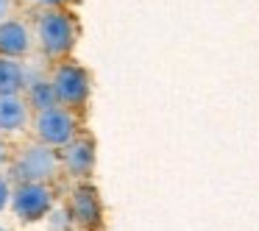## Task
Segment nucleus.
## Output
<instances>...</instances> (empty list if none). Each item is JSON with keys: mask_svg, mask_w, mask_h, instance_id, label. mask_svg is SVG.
Masks as SVG:
<instances>
[{"mask_svg": "<svg viewBox=\"0 0 259 231\" xmlns=\"http://www.w3.org/2000/svg\"><path fill=\"white\" fill-rule=\"evenodd\" d=\"M28 103L36 109V112H45V109H53L59 103V95L56 89H53V81L51 84H45V81H36L34 86H31L28 92Z\"/></svg>", "mask_w": 259, "mask_h": 231, "instance_id": "obj_11", "label": "nucleus"}, {"mask_svg": "<svg viewBox=\"0 0 259 231\" xmlns=\"http://www.w3.org/2000/svg\"><path fill=\"white\" fill-rule=\"evenodd\" d=\"M28 123V103L17 95H0V131H20Z\"/></svg>", "mask_w": 259, "mask_h": 231, "instance_id": "obj_7", "label": "nucleus"}, {"mask_svg": "<svg viewBox=\"0 0 259 231\" xmlns=\"http://www.w3.org/2000/svg\"><path fill=\"white\" fill-rule=\"evenodd\" d=\"M59 170V156L56 151H51V145H28L25 151H20V156L14 159V178L23 184V181H36V184H42V181L53 178Z\"/></svg>", "mask_w": 259, "mask_h": 231, "instance_id": "obj_1", "label": "nucleus"}, {"mask_svg": "<svg viewBox=\"0 0 259 231\" xmlns=\"http://www.w3.org/2000/svg\"><path fill=\"white\" fill-rule=\"evenodd\" d=\"M73 217L78 220V223H84V225H92V223L101 220V206H98V198H95L92 190L84 187V190L75 192V198H73Z\"/></svg>", "mask_w": 259, "mask_h": 231, "instance_id": "obj_9", "label": "nucleus"}, {"mask_svg": "<svg viewBox=\"0 0 259 231\" xmlns=\"http://www.w3.org/2000/svg\"><path fill=\"white\" fill-rule=\"evenodd\" d=\"M36 36H39V45L45 53H51V56H64V53L73 48L75 25L64 12H48V14H42L39 23H36Z\"/></svg>", "mask_w": 259, "mask_h": 231, "instance_id": "obj_2", "label": "nucleus"}, {"mask_svg": "<svg viewBox=\"0 0 259 231\" xmlns=\"http://www.w3.org/2000/svg\"><path fill=\"white\" fill-rule=\"evenodd\" d=\"M6 14H9V0H0V23H3Z\"/></svg>", "mask_w": 259, "mask_h": 231, "instance_id": "obj_14", "label": "nucleus"}, {"mask_svg": "<svg viewBox=\"0 0 259 231\" xmlns=\"http://www.w3.org/2000/svg\"><path fill=\"white\" fill-rule=\"evenodd\" d=\"M12 206L17 212V217L23 220H39L42 214L51 209V190L36 181H23L17 187V192L12 195Z\"/></svg>", "mask_w": 259, "mask_h": 231, "instance_id": "obj_5", "label": "nucleus"}, {"mask_svg": "<svg viewBox=\"0 0 259 231\" xmlns=\"http://www.w3.org/2000/svg\"><path fill=\"white\" fill-rule=\"evenodd\" d=\"M23 89V70L12 59H0V95H17Z\"/></svg>", "mask_w": 259, "mask_h": 231, "instance_id": "obj_10", "label": "nucleus"}, {"mask_svg": "<svg viewBox=\"0 0 259 231\" xmlns=\"http://www.w3.org/2000/svg\"><path fill=\"white\" fill-rule=\"evenodd\" d=\"M0 231H3V228H0Z\"/></svg>", "mask_w": 259, "mask_h": 231, "instance_id": "obj_16", "label": "nucleus"}, {"mask_svg": "<svg viewBox=\"0 0 259 231\" xmlns=\"http://www.w3.org/2000/svg\"><path fill=\"white\" fill-rule=\"evenodd\" d=\"M0 162H3V145H0Z\"/></svg>", "mask_w": 259, "mask_h": 231, "instance_id": "obj_15", "label": "nucleus"}, {"mask_svg": "<svg viewBox=\"0 0 259 231\" xmlns=\"http://www.w3.org/2000/svg\"><path fill=\"white\" fill-rule=\"evenodd\" d=\"M31 39H28V28L17 20H3L0 23V53L9 59L14 56H23L28 53Z\"/></svg>", "mask_w": 259, "mask_h": 231, "instance_id": "obj_6", "label": "nucleus"}, {"mask_svg": "<svg viewBox=\"0 0 259 231\" xmlns=\"http://www.w3.org/2000/svg\"><path fill=\"white\" fill-rule=\"evenodd\" d=\"M53 89L59 95V103H67V106H78L87 101V92H90V78L81 67L75 64H62L53 73Z\"/></svg>", "mask_w": 259, "mask_h": 231, "instance_id": "obj_4", "label": "nucleus"}, {"mask_svg": "<svg viewBox=\"0 0 259 231\" xmlns=\"http://www.w3.org/2000/svg\"><path fill=\"white\" fill-rule=\"evenodd\" d=\"M34 131L39 136V142H45V145H70L75 134V120L70 112L53 106L36 114Z\"/></svg>", "mask_w": 259, "mask_h": 231, "instance_id": "obj_3", "label": "nucleus"}, {"mask_svg": "<svg viewBox=\"0 0 259 231\" xmlns=\"http://www.w3.org/2000/svg\"><path fill=\"white\" fill-rule=\"evenodd\" d=\"M92 162H95V153L90 142H70L64 151V164L73 175H87L92 170Z\"/></svg>", "mask_w": 259, "mask_h": 231, "instance_id": "obj_8", "label": "nucleus"}, {"mask_svg": "<svg viewBox=\"0 0 259 231\" xmlns=\"http://www.w3.org/2000/svg\"><path fill=\"white\" fill-rule=\"evenodd\" d=\"M6 203H9V184L0 178V209L6 206Z\"/></svg>", "mask_w": 259, "mask_h": 231, "instance_id": "obj_12", "label": "nucleus"}, {"mask_svg": "<svg viewBox=\"0 0 259 231\" xmlns=\"http://www.w3.org/2000/svg\"><path fill=\"white\" fill-rule=\"evenodd\" d=\"M34 3H39V6H45V9H56V6H62L64 0H34Z\"/></svg>", "mask_w": 259, "mask_h": 231, "instance_id": "obj_13", "label": "nucleus"}]
</instances>
